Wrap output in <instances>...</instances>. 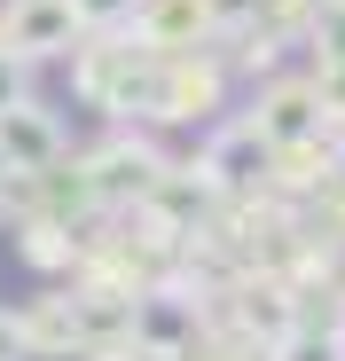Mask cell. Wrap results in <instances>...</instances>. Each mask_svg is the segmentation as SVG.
Segmentation results:
<instances>
[{
  "label": "cell",
  "mask_w": 345,
  "mask_h": 361,
  "mask_svg": "<svg viewBox=\"0 0 345 361\" xmlns=\"http://www.w3.org/2000/svg\"><path fill=\"white\" fill-rule=\"evenodd\" d=\"M134 0H71V16H87V24H110V16H126Z\"/></svg>",
  "instance_id": "3"
},
{
  "label": "cell",
  "mask_w": 345,
  "mask_h": 361,
  "mask_svg": "<svg viewBox=\"0 0 345 361\" xmlns=\"http://www.w3.org/2000/svg\"><path fill=\"white\" fill-rule=\"evenodd\" d=\"M63 24H71V0H32V8L16 16V47L24 55H47L55 39H63Z\"/></svg>",
  "instance_id": "1"
},
{
  "label": "cell",
  "mask_w": 345,
  "mask_h": 361,
  "mask_svg": "<svg viewBox=\"0 0 345 361\" xmlns=\"http://www.w3.org/2000/svg\"><path fill=\"white\" fill-rule=\"evenodd\" d=\"M47 149H55V134L39 126V118H24V110L0 118V157H47Z\"/></svg>",
  "instance_id": "2"
}]
</instances>
